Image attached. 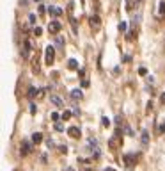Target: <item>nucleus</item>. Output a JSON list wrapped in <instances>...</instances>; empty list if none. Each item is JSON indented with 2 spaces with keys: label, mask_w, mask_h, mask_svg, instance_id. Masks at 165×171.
I'll return each mask as SVG.
<instances>
[{
  "label": "nucleus",
  "mask_w": 165,
  "mask_h": 171,
  "mask_svg": "<svg viewBox=\"0 0 165 171\" xmlns=\"http://www.w3.org/2000/svg\"><path fill=\"white\" fill-rule=\"evenodd\" d=\"M122 144V137H121V128H117L116 134L108 139V148L110 150H117Z\"/></svg>",
  "instance_id": "f257e3e1"
},
{
  "label": "nucleus",
  "mask_w": 165,
  "mask_h": 171,
  "mask_svg": "<svg viewBox=\"0 0 165 171\" xmlns=\"http://www.w3.org/2000/svg\"><path fill=\"white\" fill-rule=\"evenodd\" d=\"M122 160H124L128 171H132L133 168H135V164H137V160H138V153H124L122 155Z\"/></svg>",
  "instance_id": "f03ea898"
},
{
  "label": "nucleus",
  "mask_w": 165,
  "mask_h": 171,
  "mask_svg": "<svg viewBox=\"0 0 165 171\" xmlns=\"http://www.w3.org/2000/svg\"><path fill=\"white\" fill-rule=\"evenodd\" d=\"M61 29H62V25H61V22H57V20H52V22L48 23L50 34H59L61 32Z\"/></svg>",
  "instance_id": "7ed1b4c3"
},
{
  "label": "nucleus",
  "mask_w": 165,
  "mask_h": 171,
  "mask_svg": "<svg viewBox=\"0 0 165 171\" xmlns=\"http://www.w3.org/2000/svg\"><path fill=\"white\" fill-rule=\"evenodd\" d=\"M53 61H55V50H53V46L50 45V46H46V64L52 66Z\"/></svg>",
  "instance_id": "20e7f679"
},
{
  "label": "nucleus",
  "mask_w": 165,
  "mask_h": 171,
  "mask_svg": "<svg viewBox=\"0 0 165 171\" xmlns=\"http://www.w3.org/2000/svg\"><path fill=\"white\" fill-rule=\"evenodd\" d=\"M30 48H32L30 41L25 39V41H23V48H22V57L23 59H28V57H30Z\"/></svg>",
  "instance_id": "39448f33"
},
{
  "label": "nucleus",
  "mask_w": 165,
  "mask_h": 171,
  "mask_svg": "<svg viewBox=\"0 0 165 171\" xmlns=\"http://www.w3.org/2000/svg\"><path fill=\"white\" fill-rule=\"evenodd\" d=\"M89 23H91V27H92V30H94V32L101 29V20H99V16H98V14H94V16H91Z\"/></svg>",
  "instance_id": "423d86ee"
},
{
  "label": "nucleus",
  "mask_w": 165,
  "mask_h": 171,
  "mask_svg": "<svg viewBox=\"0 0 165 171\" xmlns=\"http://www.w3.org/2000/svg\"><path fill=\"white\" fill-rule=\"evenodd\" d=\"M68 136L73 137V139H80L82 132H80V128H78V127H69V128H68Z\"/></svg>",
  "instance_id": "0eeeda50"
},
{
  "label": "nucleus",
  "mask_w": 165,
  "mask_h": 171,
  "mask_svg": "<svg viewBox=\"0 0 165 171\" xmlns=\"http://www.w3.org/2000/svg\"><path fill=\"white\" fill-rule=\"evenodd\" d=\"M30 150H32V144L28 143V141H23V143H22V148H20V152H22L23 157L30 153Z\"/></svg>",
  "instance_id": "6e6552de"
},
{
  "label": "nucleus",
  "mask_w": 165,
  "mask_h": 171,
  "mask_svg": "<svg viewBox=\"0 0 165 171\" xmlns=\"http://www.w3.org/2000/svg\"><path fill=\"white\" fill-rule=\"evenodd\" d=\"M82 96H83V93L80 91V89H73L71 91V98L73 100H82Z\"/></svg>",
  "instance_id": "1a4fd4ad"
},
{
  "label": "nucleus",
  "mask_w": 165,
  "mask_h": 171,
  "mask_svg": "<svg viewBox=\"0 0 165 171\" xmlns=\"http://www.w3.org/2000/svg\"><path fill=\"white\" fill-rule=\"evenodd\" d=\"M41 141H43V134H41V132H36V134L32 136V143H34V144H39Z\"/></svg>",
  "instance_id": "9d476101"
},
{
  "label": "nucleus",
  "mask_w": 165,
  "mask_h": 171,
  "mask_svg": "<svg viewBox=\"0 0 165 171\" xmlns=\"http://www.w3.org/2000/svg\"><path fill=\"white\" fill-rule=\"evenodd\" d=\"M137 2H138V0H126V11H128V13H132Z\"/></svg>",
  "instance_id": "9b49d317"
},
{
  "label": "nucleus",
  "mask_w": 165,
  "mask_h": 171,
  "mask_svg": "<svg viewBox=\"0 0 165 171\" xmlns=\"http://www.w3.org/2000/svg\"><path fill=\"white\" fill-rule=\"evenodd\" d=\"M50 100H52V104H53V105H57V107H62V100L59 98V96L52 94V96H50Z\"/></svg>",
  "instance_id": "f8f14e48"
},
{
  "label": "nucleus",
  "mask_w": 165,
  "mask_h": 171,
  "mask_svg": "<svg viewBox=\"0 0 165 171\" xmlns=\"http://www.w3.org/2000/svg\"><path fill=\"white\" fill-rule=\"evenodd\" d=\"M48 11H50V14H53V16H61L62 14V9H59V7H50Z\"/></svg>",
  "instance_id": "ddd939ff"
},
{
  "label": "nucleus",
  "mask_w": 165,
  "mask_h": 171,
  "mask_svg": "<svg viewBox=\"0 0 165 171\" xmlns=\"http://www.w3.org/2000/svg\"><path fill=\"white\" fill-rule=\"evenodd\" d=\"M38 93H39V89L30 88V89H28V93H27V96H28V98H36V96H38Z\"/></svg>",
  "instance_id": "4468645a"
},
{
  "label": "nucleus",
  "mask_w": 165,
  "mask_h": 171,
  "mask_svg": "<svg viewBox=\"0 0 165 171\" xmlns=\"http://www.w3.org/2000/svg\"><path fill=\"white\" fill-rule=\"evenodd\" d=\"M32 72L34 73H39V62H38V59H36V57L32 59Z\"/></svg>",
  "instance_id": "2eb2a0df"
},
{
  "label": "nucleus",
  "mask_w": 165,
  "mask_h": 171,
  "mask_svg": "<svg viewBox=\"0 0 165 171\" xmlns=\"http://www.w3.org/2000/svg\"><path fill=\"white\" fill-rule=\"evenodd\" d=\"M68 66H69V70H77V68H78V62L75 61V59H69V61H68Z\"/></svg>",
  "instance_id": "dca6fc26"
},
{
  "label": "nucleus",
  "mask_w": 165,
  "mask_h": 171,
  "mask_svg": "<svg viewBox=\"0 0 165 171\" xmlns=\"http://www.w3.org/2000/svg\"><path fill=\"white\" fill-rule=\"evenodd\" d=\"M148 141H149V134H148V130H142V144H148Z\"/></svg>",
  "instance_id": "f3484780"
},
{
  "label": "nucleus",
  "mask_w": 165,
  "mask_h": 171,
  "mask_svg": "<svg viewBox=\"0 0 165 171\" xmlns=\"http://www.w3.org/2000/svg\"><path fill=\"white\" fill-rule=\"evenodd\" d=\"M101 123H103V127H108V125H110V120L107 116H103V118H101Z\"/></svg>",
  "instance_id": "a211bd4d"
},
{
  "label": "nucleus",
  "mask_w": 165,
  "mask_h": 171,
  "mask_svg": "<svg viewBox=\"0 0 165 171\" xmlns=\"http://www.w3.org/2000/svg\"><path fill=\"white\" fill-rule=\"evenodd\" d=\"M73 116V112H69V110H66L64 114H62V120H69V118Z\"/></svg>",
  "instance_id": "6ab92c4d"
},
{
  "label": "nucleus",
  "mask_w": 165,
  "mask_h": 171,
  "mask_svg": "<svg viewBox=\"0 0 165 171\" xmlns=\"http://www.w3.org/2000/svg\"><path fill=\"white\" fill-rule=\"evenodd\" d=\"M151 110H153V102H148V105H146V112H151Z\"/></svg>",
  "instance_id": "aec40b11"
},
{
  "label": "nucleus",
  "mask_w": 165,
  "mask_h": 171,
  "mask_svg": "<svg viewBox=\"0 0 165 171\" xmlns=\"http://www.w3.org/2000/svg\"><path fill=\"white\" fill-rule=\"evenodd\" d=\"M119 30H121V32H126V23H124V22L119 23Z\"/></svg>",
  "instance_id": "412c9836"
},
{
  "label": "nucleus",
  "mask_w": 165,
  "mask_h": 171,
  "mask_svg": "<svg viewBox=\"0 0 165 171\" xmlns=\"http://www.w3.org/2000/svg\"><path fill=\"white\" fill-rule=\"evenodd\" d=\"M160 14H165V2H160Z\"/></svg>",
  "instance_id": "4be33fe9"
},
{
  "label": "nucleus",
  "mask_w": 165,
  "mask_h": 171,
  "mask_svg": "<svg viewBox=\"0 0 165 171\" xmlns=\"http://www.w3.org/2000/svg\"><path fill=\"white\" fill-rule=\"evenodd\" d=\"M34 34H36V36H41V34H43V30H41L39 27H36V29H34Z\"/></svg>",
  "instance_id": "5701e85b"
},
{
  "label": "nucleus",
  "mask_w": 165,
  "mask_h": 171,
  "mask_svg": "<svg viewBox=\"0 0 165 171\" xmlns=\"http://www.w3.org/2000/svg\"><path fill=\"white\" fill-rule=\"evenodd\" d=\"M55 130H57V132H62V130H64V127H62V125H59V123H57V125H55Z\"/></svg>",
  "instance_id": "b1692460"
},
{
  "label": "nucleus",
  "mask_w": 165,
  "mask_h": 171,
  "mask_svg": "<svg viewBox=\"0 0 165 171\" xmlns=\"http://www.w3.org/2000/svg\"><path fill=\"white\" fill-rule=\"evenodd\" d=\"M55 43L59 45V46H62V43H64V39H62V38H57V39H55Z\"/></svg>",
  "instance_id": "393cba45"
},
{
  "label": "nucleus",
  "mask_w": 165,
  "mask_h": 171,
  "mask_svg": "<svg viewBox=\"0 0 165 171\" xmlns=\"http://www.w3.org/2000/svg\"><path fill=\"white\" fill-rule=\"evenodd\" d=\"M52 120H53V121H57V120H59V114H57V112H52Z\"/></svg>",
  "instance_id": "a878e982"
},
{
  "label": "nucleus",
  "mask_w": 165,
  "mask_h": 171,
  "mask_svg": "<svg viewBox=\"0 0 165 171\" xmlns=\"http://www.w3.org/2000/svg\"><path fill=\"white\" fill-rule=\"evenodd\" d=\"M43 94H44V89H39V93H38V98H43Z\"/></svg>",
  "instance_id": "bb28decb"
},
{
  "label": "nucleus",
  "mask_w": 165,
  "mask_h": 171,
  "mask_svg": "<svg viewBox=\"0 0 165 171\" xmlns=\"http://www.w3.org/2000/svg\"><path fill=\"white\" fill-rule=\"evenodd\" d=\"M28 22L34 23V22H36V16H34V14H30V16H28Z\"/></svg>",
  "instance_id": "cd10ccee"
},
{
  "label": "nucleus",
  "mask_w": 165,
  "mask_h": 171,
  "mask_svg": "<svg viewBox=\"0 0 165 171\" xmlns=\"http://www.w3.org/2000/svg\"><path fill=\"white\" fill-rule=\"evenodd\" d=\"M138 73H140V75H146L148 72H146V68H140V70H138Z\"/></svg>",
  "instance_id": "c85d7f7f"
},
{
  "label": "nucleus",
  "mask_w": 165,
  "mask_h": 171,
  "mask_svg": "<svg viewBox=\"0 0 165 171\" xmlns=\"http://www.w3.org/2000/svg\"><path fill=\"white\" fill-rule=\"evenodd\" d=\"M160 130H162V132H163V130H165V123H163V125H162V127H160Z\"/></svg>",
  "instance_id": "c756f323"
},
{
  "label": "nucleus",
  "mask_w": 165,
  "mask_h": 171,
  "mask_svg": "<svg viewBox=\"0 0 165 171\" xmlns=\"http://www.w3.org/2000/svg\"><path fill=\"white\" fill-rule=\"evenodd\" d=\"M105 171H116V169H114V168H107Z\"/></svg>",
  "instance_id": "7c9ffc66"
},
{
  "label": "nucleus",
  "mask_w": 165,
  "mask_h": 171,
  "mask_svg": "<svg viewBox=\"0 0 165 171\" xmlns=\"http://www.w3.org/2000/svg\"><path fill=\"white\" fill-rule=\"evenodd\" d=\"M162 102H163V104H165V93L162 94Z\"/></svg>",
  "instance_id": "2f4dec72"
}]
</instances>
